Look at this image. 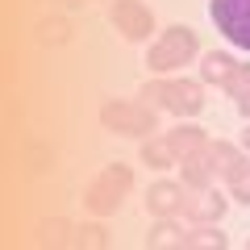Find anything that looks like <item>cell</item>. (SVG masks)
<instances>
[{
  "label": "cell",
  "instance_id": "obj_2",
  "mask_svg": "<svg viewBox=\"0 0 250 250\" xmlns=\"http://www.w3.org/2000/svg\"><path fill=\"white\" fill-rule=\"evenodd\" d=\"M142 100H154L159 108H167L175 117H196L205 108V88L192 80H154L142 88Z\"/></svg>",
  "mask_w": 250,
  "mask_h": 250
},
{
  "label": "cell",
  "instance_id": "obj_4",
  "mask_svg": "<svg viewBox=\"0 0 250 250\" xmlns=\"http://www.w3.org/2000/svg\"><path fill=\"white\" fill-rule=\"evenodd\" d=\"M100 125L113 134H129V138H146L154 134V108L134 104V100H108L100 108Z\"/></svg>",
  "mask_w": 250,
  "mask_h": 250
},
{
  "label": "cell",
  "instance_id": "obj_1",
  "mask_svg": "<svg viewBox=\"0 0 250 250\" xmlns=\"http://www.w3.org/2000/svg\"><path fill=\"white\" fill-rule=\"evenodd\" d=\"M129 188H134V171L125 167V163H108V167L88 184V192H83V208L96 213V217H108V213H117V205L125 200Z\"/></svg>",
  "mask_w": 250,
  "mask_h": 250
},
{
  "label": "cell",
  "instance_id": "obj_3",
  "mask_svg": "<svg viewBox=\"0 0 250 250\" xmlns=\"http://www.w3.org/2000/svg\"><path fill=\"white\" fill-rule=\"evenodd\" d=\"M196 50H200V42H196L192 29H188V25H171L167 34L150 46L146 67L159 71V75H167V71H175V67H188V59H196Z\"/></svg>",
  "mask_w": 250,
  "mask_h": 250
},
{
  "label": "cell",
  "instance_id": "obj_11",
  "mask_svg": "<svg viewBox=\"0 0 250 250\" xmlns=\"http://www.w3.org/2000/svg\"><path fill=\"white\" fill-rule=\"evenodd\" d=\"M167 142H171V150H175L179 159H184V154L200 150V146L208 142V134H205V129H200V125H175V129H171V134H167Z\"/></svg>",
  "mask_w": 250,
  "mask_h": 250
},
{
  "label": "cell",
  "instance_id": "obj_13",
  "mask_svg": "<svg viewBox=\"0 0 250 250\" xmlns=\"http://www.w3.org/2000/svg\"><path fill=\"white\" fill-rule=\"evenodd\" d=\"M142 163H146V167H175L179 154L171 150L167 138H146V142H142Z\"/></svg>",
  "mask_w": 250,
  "mask_h": 250
},
{
  "label": "cell",
  "instance_id": "obj_17",
  "mask_svg": "<svg viewBox=\"0 0 250 250\" xmlns=\"http://www.w3.org/2000/svg\"><path fill=\"white\" fill-rule=\"evenodd\" d=\"M38 38H42L46 46H62L67 38H71V25H67L62 17H54V21H42V25H38Z\"/></svg>",
  "mask_w": 250,
  "mask_h": 250
},
{
  "label": "cell",
  "instance_id": "obj_12",
  "mask_svg": "<svg viewBox=\"0 0 250 250\" xmlns=\"http://www.w3.org/2000/svg\"><path fill=\"white\" fill-rule=\"evenodd\" d=\"M146 246H150V250H167V246L184 250V229H179L171 217H159V225L146 233Z\"/></svg>",
  "mask_w": 250,
  "mask_h": 250
},
{
  "label": "cell",
  "instance_id": "obj_16",
  "mask_svg": "<svg viewBox=\"0 0 250 250\" xmlns=\"http://www.w3.org/2000/svg\"><path fill=\"white\" fill-rule=\"evenodd\" d=\"M229 238L217 229H196V233H184V250H225Z\"/></svg>",
  "mask_w": 250,
  "mask_h": 250
},
{
  "label": "cell",
  "instance_id": "obj_10",
  "mask_svg": "<svg viewBox=\"0 0 250 250\" xmlns=\"http://www.w3.org/2000/svg\"><path fill=\"white\" fill-rule=\"evenodd\" d=\"M233 71H238V62L229 59V54H221V50H213V54H205V62H200V80L205 83H229L233 80Z\"/></svg>",
  "mask_w": 250,
  "mask_h": 250
},
{
  "label": "cell",
  "instance_id": "obj_14",
  "mask_svg": "<svg viewBox=\"0 0 250 250\" xmlns=\"http://www.w3.org/2000/svg\"><path fill=\"white\" fill-rule=\"evenodd\" d=\"M225 184H229V196L250 205V159H238L229 171H225Z\"/></svg>",
  "mask_w": 250,
  "mask_h": 250
},
{
  "label": "cell",
  "instance_id": "obj_9",
  "mask_svg": "<svg viewBox=\"0 0 250 250\" xmlns=\"http://www.w3.org/2000/svg\"><path fill=\"white\" fill-rule=\"evenodd\" d=\"M184 184H171V179H159V184H150V192H146V208H150L154 217H179L184 213Z\"/></svg>",
  "mask_w": 250,
  "mask_h": 250
},
{
  "label": "cell",
  "instance_id": "obj_7",
  "mask_svg": "<svg viewBox=\"0 0 250 250\" xmlns=\"http://www.w3.org/2000/svg\"><path fill=\"white\" fill-rule=\"evenodd\" d=\"M184 217L196 225H208V221H221L225 217V196L213 192V188H192L184 196Z\"/></svg>",
  "mask_w": 250,
  "mask_h": 250
},
{
  "label": "cell",
  "instance_id": "obj_6",
  "mask_svg": "<svg viewBox=\"0 0 250 250\" xmlns=\"http://www.w3.org/2000/svg\"><path fill=\"white\" fill-rule=\"evenodd\" d=\"M108 17H113L117 34H125L129 42H142V38L154 34V17H150V9H146L142 0H113Z\"/></svg>",
  "mask_w": 250,
  "mask_h": 250
},
{
  "label": "cell",
  "instance_id": "obj_19",
  "mask_svg": "<svg viewBox=\"0 0 250 250\" xmlns=\"http://www.w3.org/2000/svg\"><path fill=\"white\" fill-rule=\"evenodd\" d=\"M242 146H246V154H250V129H246V134H242Z\"/></svg>",
  "mask_w": 250,
  "mask_h": 250
},
{
  "label": "cell",
  "instance_id": "obj_8",
  "mask_svg": "<svg viewBox=\"0 0 250 250\" xmlns=\"http://www.w3.org/2000/svg\"><path fill=\"white\" fill-rule=\"evenodd\" d=\"M179 167H184V184L188 188H213V179L221 175V171H217V159H213V146H200V150H192V154H184V163H179Z\"/></svg>",
  "mask_w": 250,
  "mask_h": 250
},
{
  "label": "cell",
  "instance_id": "obj_20",
  "mask_svg": "<svg viewBox=\"0 0 250 250\" xmlns=\"http://www.w3.org/2000/svg\"><path fill=\"white\" fill-rule=\"evenodd\" d=\"M67 4H80V0H67Z\"/></svg>",
  "mask_w": 250,
  "mask_h": 250
},
{
  "label": "cell",
  "instance_id": "obj_15",
  "mask_svg": "<svg viewBox=\"0 0 250 250\" xmlns=\"http://www.w3.org/2000/svg\"><path fill=\"white\" fill-rule=\"evenodd\" d=\"M225 92L233 96L238 113H242V117H250V67H238V71H233V80L225 83Z\"/></svg>",
  "mask_w": 250,
  "mask_h": 250
},
{
  "label": "cell",
  "instance_id": "obj_18",
  "mask_svg": "<svg viewBox=\"0 0 250 250\" xmlns=\"http://www.w3.org/2000/svg\"><path fill=\"white\" fill-rule=\"evenodd\" d=\"M71 246L104 250V246H108V238H104V229H100V225H75V238H71Z\"/></svg>",
  "mask_w": 250,
  "mask_h": 250
},
{
  "label": "cell",
  "instance_id": "obj_5",
  "mask_svg": "<svg viewBox=\"0 0 250 250\" xmlns=\"http://www.w3.org/2000/svg\"><path fill=\"white\" fill-rule=\"evenodd\" d=\"M208 13H213V25L238 50H250V0H213Z\"/></svg>",
  "mask_w": 250,
  "mask_h": 250
}]
</instances>
